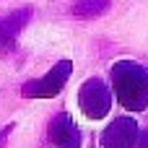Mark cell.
<instances>
[{"mask_svg": "<svg viewBox=\"0 0 148 148\" xmlns=\"http://www.w3.org/2000/svg\"><path fill=\"white\" fill-rule=\"evenodd\" d=\"M49 140L57 148H78L81 146L78 125H75L68 114H57V117L49 122Z\"/></svg>", "mask_w": 148, "mask_h": 148, "instance_id": "5b68a950", "label": "cell"}, {"mask_svg": "<svg viewBox=\"0 0 148 148\" xmlns=\"http://www.w3.org/2000/svg\"><path fill=\"white\" fill-rule=\"evenodd\" d=\"M70 73H73V62L70 60H60L47 75L26 83L23 86V96H29V99H52V96H57L62 91V86L70 78Z\"/></svg>", "mask_w": 148, "mask_h": 148, "instance_id": "3957f363", "label": "cell"}, {"mask_svg": "<svg viewBox=\"0 0 148 148\" xmlns=\"http://www.w3.org/2000/svg\"><path fill=\"white\" fill-rule=\"evenodd\" d=\"M112 86L117 101L130 112H143L148 107V70L133 60H120L112 68Z\"/></svg>", "mask_w": 148, "mask_h": 148, "instance_id": "6da1fadb", "label": "cell"}, {"mask_svg": "<svg viewBox=\"0 0 148 148\" xmlns=\"http://www.w3.org/2000/svg\"><path fill=\"white\" fill-rule=\"evenodd\" d=\"M31 16V8H23V10H16L10 13L3 23H0V49H8L16 39V34L21 31V26L26 23V18Z\"/></svg>", "mask_w": 148, "mask_h": 148, "instance_id": "8992f818", "label": "cell"}, {"mask_svg": "<svg viewBox=\"0 0 148 148\" xmlns=\"http://www.w3.org/2000/svg\"><path fill=\"white\" fill-rule=\"evenodd\" d=\"M107 5H109V0H81V3L75 5V16H83V18H88V16H96V13H101Z\"/></svg>", "mask_w": 148, "mask_h": 148, "instance_id": "52a82bcc", "label": "cell"}, {"mask_svg": "<svg viewBox=\"0 0 148 148\" xmlns=\"http://www.w3.org/2000/svg\"><path fill=\"white\" fill-rule=\"evenodd\" d=\"M78 104L83 109L86 117L91 120H104L109 114V107H112V91L109 86L101 81V78H91L88 83L81 86L78 91Z\"/></svg>", "mask_w": 148, "mask_h": 148, "instance_id": "7a4b0ae2", "label": "cell"}, {"mask_svg": "<svg viewBox=\"0 0 148 148\" xmlns=\"http://www.w3.org/2000/svg\"><path fill=\"white\" fill-rule=\"evenodd\" d=\"M138 140V122L133 117H117L101 135L104 148H133Z\"/></svg>", "mask_w": 148, "mask_h": 148, "instance_id": "277c9868", "label": "cell"}]
</instances>
